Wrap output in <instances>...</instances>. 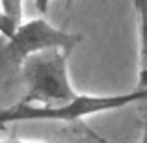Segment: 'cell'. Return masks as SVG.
Returning <instances> with one entry per match:
<instances>
[{"instance_id": "4", "label": "cell", "mask_w": 147, "mask_h": 143, "mask_svg": "<svg viewBox=\"0 0 147 143\" xmlns=\"http://www.w3.org/2000/svg\"><path fill=\"white\" fill-rule=\"evenodd\" d=\"M138 15V36H140V82L138 87L147 91V0H132Z\"/></svg>"}, {"instance_id": "5", "label": "cell", "mask_w": 147, "mask_h": 143, "mask_svg": "<svg viewBox=\"0 0 147 143\" xmlns=\"http://www.w3.org/2000/svg\"><path fill=\"white\" fill-rule=\"evenodd\" d=\"M0 6L13 28H19L22 24V0H0Z\"/></svg>"}, {"instance_id": "6", "label": "cell", "mask_w": 147, "mask_h": 143, "mask_svg": "<svg viewBox=\"0 0 147 143\" xmlns=\"http://www.w3.org/2000/svg\"><path fill=\"white\" fill-rule=\"evenodd\" d=\"M36 2V9L39 11L41 15H45L47 13V9H49V4H50V0H34Z\"/></svg>"}, {"instance_id": "3", "label": "cell", "mask_w": 147, "mask_h": 143, "mask_svg": "<svg viewBox=\"0 0 147 143\" xmlns=\"http://www.w3.org/2000/svg\"><path fill=\"white\" fill-rule=\"evenodd\" d=\"M71 50H39L22 65L21 78L24 84V102L30 104H63L75 100L80 93L69 80Z\"/></svg>"}, {"instance_id": "2", "label": "cell", "mask_w": 147, "mask_h": 143, "mask_svg": "<svg viewBox=\"0 0 147 143\" xmlns=\"http://www.w3.org/2000/svg\"><path fill=\"white\" fill-rule=\"evenodd\" d=\"M82 41L80 34H71L37 17L22 22L11 37L0 39V86H7L21 76L22 65L30 56L47 48L75 50Z\"/></svg>"}, {"instance_id": "1", "label": "cell", "mask_w": 147, "mask_h": 143, "mask_svg": "<svg viewBox=\"0 0 147 143\" xmlns=\"http://www.w3.org/2000/svg\"><path fill=\"white\" fill-rule=\"evenodd\" d=\"M147 99L145 89H136L117 95H84L80 93L75 100L63 104H30L24 100L0 108V128L13 123L26 121H60V123H78L90 115L102 111H114Z\"/></svg>"}, {"instance_id": "7", "label": "cell", "mask_w": 147, "mask_h": 143, "mask_svg": "<svg viewBox=\"0 0 147 143\" xmlns=\"http://www.w3.org/2000/svg\"><path fill=\"white\" fill-rule=\"evenodd\" d=\"M0 143H49V141H24V140H0Z\"/></svg>"}, {"instance_id": "9", "label": "cell", "mask_w": 147, "mask_h": 143, "mask_svg": "<svg viewBox=\"0 0 147 143\" xmlns=\"http://www.w3.org/2000/svg\"><path fill=\"white\" fill-rule=\"evenodd\" d=\"M73 2H75V0H65V6L71 7V6H73Z\"/></svg>"}, {"instance_id": "8", "label": "cell", "mask_w": 147, "mask_h": 143, "mask_svg": "<svg viewBox=\"0 0 147 143\" xmlns=\"http://www.w3.org/2000/svg\"><path fill=\"white\" fill-rule=\"evenodd\" d=\"M140 143H147V115H145V121H144V130H142V140Z\"/></svg>"}]
</instances>
